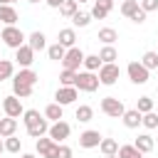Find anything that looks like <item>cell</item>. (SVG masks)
I'll return each mask as SVG.
<instances>
[{
  "label": "cell",
  "instance_id": "19",
  "mask_svg": "<svg viewBox=\"0 0 158 158\" xmlns=\"http://www.w3.org/2000/svg\"><path fill=\"white\" fill-rule=\"evenodd\" d=\"M27 44L35 49V52H42L44 47H47V37H44V32H40V30H35L32 35H27Z\"/></svg>",
  "mask_w": 158,
  "mask_h": 158
},
{
  "label": "cell",
  "instance_id": "23",
  "mask_svg": "<svg viewBox=\"0 0 158 158\" xmlns=\"http://www.w3.org/2000/svg\"><path fill=\"white\" fill-rule=\"evenodd\" d=\"M99 59H101L104 64H116L118 52L114 49V44H104V47H101V52H99Z\"/></svg>",
  "mask_w": 158,
  "mask_h": 158
},
{
  "label": "cell",
  "instance_id": "32",
  "mask_svg": "<svg viewBox=\"0 0 158 158\" xmlns=\"http://www.w3.org/2000/svg\"><path fill=\"white\" fill-rule=\"evenodd\" d=\"M12 77H15V64L10 59H0V81L12 79Z\"/></svg>",
  "mask_w": 158,
  "mask_h": 158
},
{
  "label": "cell",
  "instance_id": "50",
  "mask_svg": "<svg viewBox=\"0 0 158 158\" xmlns=\"http://www.w3.org/2000/svg\"><path fill=\"white\" fill-rule=\"evenodd\" d=\"M77 2H89V0H77Z\"/></svg>",
  "mask_w": 158,
  "mask_h": 158
},
{
  "label": "cell",
  "instance_id": "21",
  "mask_svg": "<svg viewBox=\"0 0 158 158\" xmlns=\"http://www.w3.org/2000/svg\"><path fill=\"white\" fill-rule=\"evenodd\" d=\"M47 133H49V123H47V118H40L32 128H27V136H30V138H35V141H37V138H42V136H47Z\"/></svg>",
  "mask_w": 158,
  "mask_h": 158
},
{
  "label": "cell",
  "instance_id": "11",
  "mask_svg": "<svg viewBox=\"0 0 158 158\" xmlns=\"http://www.w3.org/2000/svg\"><path fill=\"white\" fill-rule=\"evenodd\" d=\"M101 141H104V136L99 131H94V128H86V131L79 133V146L81 148H99Z\"/></svg>",
  "mask_w": 158,
  "mask_h": 158
},
{
  "label": "cell",
  "instance_id": "2",
  "mask_svg": "<svg viewBox=\"0 0 158 158\" xmlns=\"http://www.w3.org/2000/svg\"><path fill=\"white\" fill-rule=\"evenodd\" d=\"M99 74L96 72H77V81H74V86L79 89V91H86V94H91V91H96L99 89Z\"/></svg>",
  "mask_w": 158,
  "mask_h": 158
},
{
  "label": "cell",
  "instance_id": "30",
  "mask_svg": "<svg viewBox=\"0 0 158 158\" xmlns=\"http://www.w3.org/2000/svg\"><path fill=\"white\" fill-rule=\"evenodd\" d=\"M64 54H67V49H64L59 42H54V44H49V47H47V57H49V59H54V62H62V59H64Z\"/></svg>",
  "mask_w": 158,
  "mask_h": 158
},
{
  "label": "cell",
  "instance_id": "24",
  "mask_svg": "<svg viewBox=\"0 0 158 158\" xmlns=\"http://www.w3.org/2000/svg\"><path fill=\"white\" fill-rule=\"evenodd\" d=\"M96 40H99V42H104V44H114V42L118 40V32H116L114 27H101V30H99V35H96Z\"/></svg>",
  "mask_w": 158,
  "mask_h": 158
},
{
  "label": "cell",
  "instance_id": "8",
  "mask_svg": "<svg viewBox=\"0 0 158 158\" xmlns=\"http://www.w3.org/2000/svg\"><path fill=\"white\" fill-rule=\"evenodd\" d=\"M126 74H128V79L133 81V84H146L148 81V69L141 64V62H131L128 67H126Z\"/></svg>",
  "mask_w": 158,
  "mask_h": 158
},
{
  "label": "cell",
  "instance_id": "4",
  "mask_svg": "<svg viewBox=\"0 0 158 158\" xmlns=\"http://www.w3.org/2000/svg\"><path fill=\"white\" fill-rule=\"evenodd\" d=\"M84 52L79 49V47H72V49H67V54H64V59H62V67L64 69H69V72H79V67L84 64Z\"/></svg>",
  "mask_w": 158,
  "mask_h": 158
},
{
  "label": "cell",
  "instance_id": "40",
  "mask_svg": "<svg viewBox=\"0 0 158 158\" xmlns=\"http://www.w3.org/2000/svg\"><path fill=\"white\" fill-rule=\"evenodd\" d=\"M141 7L146 12H156L158 10V0H141Z\"/></svg>",
  "mask_w": 158,
  "mask_h": 158
},
{
  "label": "cell",
  "instance_id": "16",
  "mask_svg": "<svg viewBox=\"0 0 158 158\" xmlns=\"http://www.w3.org/2000/svg\"><path fill=\"white\" fill-rule=\"evenodd\" d=\"M121 121H123L126 128H138V126L143 123V114H141L138 109H126V114L121 116Z\"/></svg>",
  "mask_w": 158,
  "mask_h": 158
},
{
  "label": "cell",
  "instance_id": "14",
  "mask_svg": "<svg viewBox=\"0 0 158 158\" xmlns=\"http://www.w3.org/2000/svg\"><path fill=\"white\" fill-rule=\"evenodd\" d=\"M111 10H114V0H94V7H91V20H104Z\"/></svg>",
  "mask_w": 158,
  "mask_h": 158
},
{
  "label": "cell",
  "instance_id": "47",
  "mask_svg": "<svg viewBox=\"0 0 158 158\" xmlns=\"http://www.w3.org/2000/svg\"><path fill=\"white\" fill-rule=\"evenodd\" d=\"M27 2H32V5H37V2H44V0H27Z\"/></svg>",
  "mask_w": 158,
  "mask_h": 158
},
{
  "label": "cell",
  "instance_id": "44",
  "mask_svg": "<svg viewBox=\"0 0 158 158\" xmlns=\"http://www.w3.org/2000/svg\"><path fill=\"white\" fill-rule=\"evenodd\" d=\"M20 158H37V156H35V153H22Z\"/></svg>",
  "mask_w": 158,
  "mask_h": 158
},
{
  "label": "cell",
  "instance_id": "1",
  "mask_svg": "<svg viewBox=\"0 0 158 158\" xmlns=\"http://www.w3.org/2000/svg\"><path fill=\"white\" fill-rule=\"evenodd\" d=\"M0 40L10 47V49H20L22 44H27V37H25V32L20 30V27H15V25H10V27H2L0 30Z\"/></svg>",
  "mask_w": 158,
  "mask_h": 158
},
{
  "label": "cell",
  "instance_id": "31",
  "mask_svg": "<svg viewBox=\"0 0 158 158\" xmlns=\"http://www.w3.org/2000/svg\"><path fill=\"white\" fill-rule=\"evenodd\" d=\"M77 12H79V2H77V0H67V2L59 7V15H62V17H69V20H72Z\"/></svg>",
  "mask_w": 158,
  "mask_h": 158
},
{
  "label": "cell",
  "instance_id": "27",
  "mask_svg": "<svg viewBox=\"0 0 158 158\" xmlns=\"http://www.w3.org/2000/svg\"><path fill=\"white\" fill-rule=\"evenodd\" d=\"M138 10H141V2H138V0H123V2H121V15H126L128 20H131Z\"/></svg>",
  "mask_w": 158,
  "mask_h": 158
},
{
  "label": "cell",
  "instance_id": "7",
  "mask_svg": "<svg viewBox=\"0 0 158 158\" xmlns=\"http://www.w3.org/2000/svg\"><path fill=\"white\" fill-rule=\"evenodd\" d=\"M2 114L10 116V118H20V116L25 114V109H22V99H17L15 94L5 96V99H2Z\"/></svg>",
  "mask_w": 158,
  "mask_h": 158
},
{
  "label": "cell",
  "instance_id": "12",
  "mask_svg": "<svg viewBox=\"0 0 158 158\" xmlns=\"http://www.w3.org/2000/svg\"><path fill=\"white\" fill-rule=\"evenodd\" d=\"M15 62H17L22 69L32 67V62H35V49H32L30 44H22L20 49H15Z\"/></svg>",
  "mask_w": 158,
  "mask_h": 158
},
{
  "label": "cell",
  "instance_id": "38",
  "mask_svg": "<svg viewBox=\"0 0 158 158\" xmlns=\"http://www.w3.org/2000/svg\"><path fill=\"white\" fill-rule=\"evenodd\" d=\"M20 148H22V141L20 138H15V136L5 138V151L7 153H20Z\"/></svg>",
  "mask_w": 158,
  "mask_h": 158
},
{
  "label": "cell",
  "instance_id": "17",
  "mask_svg": "<svg viewBox=\"0 0 158 158\" xmlns=\"http://www.w3.org/2000/svg\"><path fill=\"white\" fill-rule=\"evenodd\" d=\"M133 146H136V148H138V151L146 156V153H151V151H153L156 138H153L151 133H138V136H136V141H133Z\"/></svg>",
  "mask_w": 158,
  "mask_h": 158
},
{
  "label": "cell",
  "instance_id": "33",
  "mask_svg": "<svg viewBox=\"0 0 158 158\" xmlns=\"http://www.w3.org/2000/svg\"><path fill=\"white\" fill-rule=\"evenodd\" d=\"M101 64H104V62L99 59V54H86V57H84V69H86V72H99Z\"/></svg>",
  "mask_w": 158,
  "mask_h": 158
},
{
  "label": "cell",
  "instance_id": "36",
  "mask_svg": "<svg viewBox=\"0 0 158 158\" xmlns=\"http://www.w3.org/2000/svg\"><path fill=\"white\" fill-rule=\"evenodd\" d=\"M136 109H138L141 114H148V111H153V99H151V96H138V101H136Z\"/></svg>",
  "mask_w": 158,
  "mask_h": 158
},
{
  "label": "cell",
  "instance_id": "6",
  "mask_svg": "<svg viewBox=\"0 0 158 158\" xmlns=\"http://www.w3.org/2000/svg\"><path fill=\"white\" fill-rule=\"evenodd\" d=\"M96 74H99V81L104 86H114L121 77V69H118V64H101V69Z\"/></svg>",
  "mask_w": 158,
  "mask_h": 158
},
{
  "label": "cell",
  "instance_id": "10",
  "mask_svg": "<svg viewBox=\"0 0 158 158\" xmlns=\"http://www.w3.org/2000/svg\"><path fill=\"white\" fill-rule=\"evenodd\" d=\"M77 91H79L77 86H59V89L54 91V101H57L59 106H67V104H74V101H77V96H79Z\"/></svg>",
  "mask_w": 158,
  "mask_h": 158
},
{
  "label": "cell",
  "instance_id": "28",
  "mask_svg": "<svg viewBox=\"0 0 158 158\" xmlns=\"http://www.w3.org/2000/svg\"><path fill=\"white\" fill-rule=\"evenodd\" d=\"M40 118H44V116H42L37 109H27V111L22 114V123H25V128H32V126H35Z\"/></svg>",
  "mask_w": 158,
  "mask_h": 158
},
{
  "label": "cell",
  "instance_id": "22",
  "mask_svg": "<svg viewBox=\"0 0 158 158\" xmlns=\"http://www.w3.org/2000/svg\"><path fill=\"white\" fill-rule=\"evenodd\" d=\"M62 116H64V106H59L57 101L54 104H47V109H44V118L47 121H62Z\"/></svg>",
  "mask_w": 158,
  "mask_h": 158
},
{
  "label": "cell",
  "instance_id": "46",
  "mask_svg": "<svg viewBox=\"0 0 158 158\" xmlns=\"http://www.w3.org/2000/svg\"><path fill=\"white\" fill-rule=\"evenodd\" d=\"M2 151H5V141L0 138V153H2Z\"/></svg>",
  "mask_w": 158,
  "mask_h": 158
},
{
  "label": "cell",
  "instance_id": "35",
  "mask_svg": "<svg viewBox=\"0 0 158 158\" xmlns=\"http://www.w3.org/2000/svg\"><path fill=\"white\" fill-rule=\"evenodd\" d=\"M74 81H77V72H69V69L59 72V86H74Z\"/></svg>",
  "mask_w": 158,
  "mask_h": 158
},
{
  "label": "cell",
  "instance_id": "26",
  "mask_svg": "<svg viewBox=\"0 0 158 158\" xmlns=\"http://www.w3.org/2000/svg\"><path fill=\"white\" fill-rule=\"evenodd\" d=\"M99 151H101L104 156H118V141H114V138H104V141L99 143Z\"/></svg>",
  "mask_w": 158,
  "mask_h": 158
},
{
  "label": "cell",
  "instance_id": "39",
  "mask_svg": "<svg viewBox=\"0 0 158 158\" xmlns=\"http://www.w3.org/2000/svg\"><path fill=\"white\" fill-rule=\"evenodd\" d=\"M141 126H146L148 131H151V128H158V114H156V111L143 114V123H141Z\"/></svg>",
  "mask_w": 158,
  "mask_h": 158
},
{
  "label": "cell",
  "instance_id": "34",
  "mask_svg": "<svg viewBox=\"0 0 158 158\" xmlns=\"http://www.w3.org/2000/svg\"><path fill=\"white\" fill-rule=\"evenodd\" d=\"M141 64L151 72V69H158V52H146L143 57H141Z\"/></svg>",
  "mask_w": 158,
  "mask_h": 158
},
{
  "label": "cell",
  "instance_id": "3",
  "mask_svg": "<svg viewBox=\"0 0 158 158\" xmlns=\"http://www.w3.org/2000/svg\"><path fill=\"white\" fill-rule=\"evenodd\" d=\"M99 106H101V111H104L106 116H111V118H121V116L126 114L123 101H121V99H116V96H104Z\"/></svg>",
  "mask_w": 158,
  "mask_h": 158
},
{
  "label": "cell",
  "instance_id": "37",
  "mask_svg": "<svg viewBox=\"0 0 158 158\" xmlns=\"http://www.w3.org/2000/svg\"><path fill=\"white\" fill-rule=\"evenodd\" d=\"M72 22H74V27H86L91 22V12H77L72 17Z\"/></svg>",
  "mask_w": 158,
  "mask_h": 158
},
{
  "label": "cell",
  "instance_id": "13",
  "mask_svg": "<svg viewBox=\"0 0 158 158\" xmlns=\"http://www.w3.org/2000/svg\"><path fill=\"white\" fill-rule=\"evenodd\" d=\"M57 42H59L64 49L77 47V32H74V27H62V30L57 32Z\"/></svg>",
  "mask_w": 158,
  "mask_h": 158
},
{
  "label": "cell",
  "instance_id": "43",
  "mask_svg": "<svg viewBox=\"0 0 158 158\" xmlns=\"http://www.w3.org/2000/svg\"><path fill=\"white\" fill-rule=\"evenodd\" d=\"M44 2H47L49 7H57V10H59V7H62V5L67 2V0H44Z\"/></svg>",
  "mask_w": 158,
  "mask_h": 158
},
{
  "label": "cell",
  "instance_id": "51",
  "mask_svg": "<svg viewBox=\"0 0 158 158\" xmlns=\"http://www.w3.org/2000/svg\"><path fill=\"white\" fill-rule=\"evenodd\" d=\"M156 72H158V69H156Z\"/></svg>",
  "mask_w": 158,
  "mask_h": 158
},
{
  "label": "cell",
  "instance_id": "15",
  "mask_svg": "<svg viewBox=\"0 0 158 158\" xmlns=\"http://www.w3.org/2000/svg\"><path fill=\"white\" fill-rule=\"evenodd\" d=\"M37 72L32 69V67H27V69H20L15 77H12V81H17V84H27V86H35L37 84Z\"/></svg>",
  "mask_w": 158,
  "mask_h": 158
},
{
  "label": "cell",
  "instance_id": "5",
  "mask_svg": "<svg viewBox=\"0 0 158 158\" xmlns=\"http://www.w3.org/2000/svg\"><path fill=\"white\" fill-rule=\"evenodd\" d=\"M35 148H37L40 158H57V153H59V143H54L49 136L37 138V141H35Z\"/></svg>",
  "mask_w": 158,
  "mask_h": 158
},
{
  "label": "cell",
  "instance_id": "29",
  "mask_svg": "<svg viewBox=\"0 0 158 158\" xmlns=\"http://www.w3.org/2000/svg\"><path fill=\"white\" fill-rule=\"evenodd\" d=\"M118 158H143V153L133 143H126V146H118Z\"/></svg>",
  "mask_w": 158,
  "mask_h": 158
},
{
  "label": "cell",
  "instance_id": "42",
  "mask_svg": "<svg viewBox=\"0 0 158 158\" xmlns=\"http://www.w3.org/2000/svg\"><path fill=\"white\" fill-rule=\"evenodd\" d=\"M57 158H72V148L64 146V143H59V153H57Z\"/></svg>",
  "mask_w": 158,
  "mask_h": 158
},
{
  "label": "cell",
  "instance_id": "20",
  "mask_svg": "<svg viewBox=\"0 0 158 158\" xmlns=\"http://www.w3.org/2000/svg\"><path fill=\"white\" fill-rule=\"evenodd\" d=\"M0 22H2L5 27L15 25V22H17V10H15L12 5H0Z\"/></svg>",
  "mask_w": 158,
  "mask_h": 158
},
{
  "label": "cell",
  "instance_id": "9",
  "mask_svg": "<svg viewBox=\"0 0 158 158\" xmlns=\"http://www.w3.org/2000/svg\"><path fill=\"white\" fill-rule=\"evenodd\" d=\"M69 133H72V126L67 123V121H57V123H52L49 126V138L54 141V143H64L67 138H69Z\"/></svg>",
  "mask_w": 158,
  "mask_h": 158
},
{
  "label": "cell",
  "instance_id": "18",
  "mask_svg": "<svg viewBox=\"0 0 158 158\" xmlns=\"http://www.w3.org/2000/svg\"><path fill=\"white\" fill-rule=\"evenodd\" d=\"M15 131H17V118L2 116L0 118V138H10V136H15Z\"/></svg>",
  "mask_w": 158,
  "mask_h": 158
},
{
  "label": "cell",
  "instance_id": "45",
  "mask_svg": "<svg viewBox=\"0 0 158 158\" xmlns=\"http://www.w3.org/2000/svg\"><path fill=\"white\" fill-rule=\"evenodd\" d=\"M12 2H17V0H0V5H12Z\"/></svg>",
  "mask_w": 158,
  "mask_h": 158
},
{
  "label": "cell",
  "instance_id": "49",
  "mask_svg": "<svg viewBox=\"0 0 158 158\" xmlns=\"http://www.w3.org/2000/svg\"><path fill=\"white\" fill-rule=\"evenodd\" d=\"M0 114H2V101H0Z\"/></svg>",
  "mask_w": 158,
  "mask_h": 158
},
{
  "label": "cell",
  "instance_id": "25",
  "mask_svg": "<svg viewBox=\"0 0 158 158\" xmlns=\"http://www.w3.org/2000/svg\"><path fill=\"white\" fill-rule=\"evenodd\" d=\"M74 116H77V121H81V123H89V121L94 118V109H91L89 104H81V106H77Z\"/></svg>",
  "mask_w": 158,
  "mask_h": 158
},
{
  "label": "cell",
  "instance_id": "48",
  "mask_svg": "<svg viewBox=\"0 0 158 158\" xmlns=\"http://www.w3.org/2000/svg\"><path fill=\"white\" fill-rule=\"evenodd\" d=\"M104 158H118V156H104Z\"/></svg>",
  "mask_w": 158,
  "mask_h": 158
},
{
  "label": "cell",
  "instance_id": "41",
  "mask_svg": "<svg viewBox=\"0 0 158 158\" xmlns=\"http://www.w3.org/2000/svg\"><path fill=\"white\" fill-rule=\"evenodd\" d=\"M146 15H148V12H146V10L141 7V10H138V12H136V15L131 17V22H136V25H143V22H146Z\"/></svg>",
  "mask_w": 158,
  "mask_h": 158
}]
</instances>
